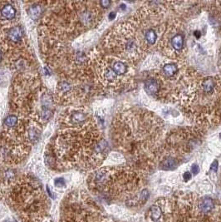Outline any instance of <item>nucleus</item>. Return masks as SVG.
I'll use <instances>...</instances> for the list:
<instances>
[{"label":"nucleus","instance_id":"nucleus-1","mask_svg":"<svg viewBox=\"0 0 221 222\" xmlns=\"http://www.w3.org/2000/svg\"><path fill=\"white\" fill-rule=\"evenodd\" d=\"M145 88L146 91L151 95L158 94L161 90V84L159 82V80L151 77V78L146 79L145 81Z\"/></svg>","mask_w":221,"mask_h":222},{"label":"nucleus","instance_id":"nucleus-2","mask_svg":"<svg viewBox=\"0 0 221 222\" xmlns=\"http://www.w3.org/2000/svg\"><path fill=\"white\" fill-rule=\"evenodd\" d=\"M170 43L172 47V49L176 52L181 51L185 45V38L182 34H176L171 37L170 39Z\"/></svg>","mask_w":221,"mask_h":222},{"label":"nucleus","instance_id":"nucleus-3","mask_svg":"<svg viewBox=\"0 0 221 222\" xmlns=\"http://www.w3.org/2000/svg\"><path fill=\"white\" fill-rule=\"evenodd\" d=\"M23 35V30L20 26H16L10 28L8 32V38L13 42H18L21 41Z\"/></svg>","mask_w":221,"mask_h":222},{"label":"nucleus","instance_id":"nucleus-4","mask_svg":"<svg viewBox=\"0 0 221 222\" xmlns=\"http://www.w3.org/2000/svg\"><path fill=\"white\" fill-rule=\"evenodd\" d=\"M0 14L1 16L5 20H13L16 16V9H14V7L9 3H6L2 7V9L0 10Z\"/></svg>","mask_w":221,"mask_h":222},{"label":"nucleus","instance_id":"nucleus-5","mask_svg":"<svg viewBox=\"0 0 221 222\" xmlns=\"http://www.w3.org/2000/svg\"><path fill=\"white\" fill-rule=\"evenodd\" d=\"M101 77L106 83H114L118 80L117 75L113 72L112 68L109 67H106L102 70Z\"/></svg>","mask_w":221,"mask_h":222},{"label":"nucleus","instance_id":"nucleus-6","mask_svg":"<svg viewBox=\"0 0 221 222\" xmlns=\"http://www.w3.org/2000/svg\"><path fill=\"white\" fill-rule=\"evenodd\" d=\"M112 69L117 76H123L128 72V68L122 61H115L112 65Z\"/></svg>","mask_w":221,"mask_h":222},{"label":"nucleus","instance_id":"nucleus-7","mask_svg":"<svg viewBox=\"0 0 221 222\" xmlns=\"http://www.w3.org/2000/svg\"><path fill=\"white\" fill-rule=\"evenodd\" d=\"M178 67L176 64L170 62L163 66L162 68V73L165 77H171L175 76L177 73H178Z\"/></svg>","mask_w":221,"mask_h":222},{"label":"nucleus","instance_id":"nucleus-8","mask_svg":"<svg viewBox=\"0 0 221 222\" xmlns=\"http://www.w3.org/2000/svg\"><path fill=\"white\" fill-rule=\"evenodd\" d=\"M144 38L148 45H154L157 40V34L153 28H148L144 34Z\"/></svg>","mask_w":221,"mask_h":222},{"label":"nucleus","instance_id":"nucleus-9","mask_svg":"<svg viewBox=\"0 0 221 222\" xmlns=\"http://www.w3.org/2000/svg\"><path fill=\"white\" fill-rule=\"evenodd\" d=\"M86 115L81 112H75L71 116V122L74 125H79L86 121Z\"/></svg>","mask_w":221,"mask_h":222},{"label":"nucleus","instance_id":"nucleus-10","mask_svg":"<svg viewBox=\"0 0 221 222\" xmlns=\"http://www.w3.org/2000/svg\"><path fill=\"white\" fill-rule=\"evenodd\" d=\"M42 13V7L37 4H34L28 9V14L34 20H37Z\"/></svg>","mask_w":221,"mask_h":222},{"label":"nucleus","instance_id":"nucleus-11","mask_svg":"<svg viewBox=\"0 0 221 222\" xmlns=\"http://www.w3.org/2000/svg\"><path fill=\"white\" fill-rule=\"evenodd\" d=\"M214 202L211 199H205L203 200V202L201 203L200 205V208H201L202 212L204 213H208L210 211H212V209L214 208Z\"/></svg>","mask_w":221,"mask_h":222},{"label":"nucleus","instance_id":"nucleus-12","mask_svg":"<svg viewBox=\"0 0 221 222\" xmlns=\"http://www.w3.org/2000/svg\"><path fill=\"white\" fill-rule=\"evenodd\" d=\"M18 123V117L15 115H9L6 117L4 124L7 127L12 128V127H15Z\"/></svg>","mask_w":221,"mask_h":222},{"label":"nucleus","instance_id":"nucleus-13","mask_svg":"<svg viewBox=\"0 0 221 222\" xmlns=\"http://www.w3.org/2000/svg\"><path fill=\"white\" fill-rule=\"evenodd\" d=\"M151 216L153 220H157L161 216V211L158 206H152L151 209Z\"/></svg>","mask_w":221,"mask_h":222},{"label":"nucleus","instance_id":"nucleus-14","mask_svg":"<svg viewBox=\"0 0 221 222\" xmlns=\"http://www.w3.org/2000/svg\"><path fill=\"white\" fill-rule=\"evenodd\" d=\"M162 166L165 169H167V170L174 168V167H176V161L172 158H167V159L163 161Z\"/></svg>","mask_w":221,"mask_h":222},{"label":"nucleus","instance_id":"nucleus-15","mask_svg":"<svg viewBox=\"0 0 221 222\" xmlns=\"http://www.w3.org/2000/svg\"><path fill=\"white\" fill-rule=\"evenodd\" d=\"M149 198V191H147V190H143L142 191H141V193H140V201L143 203H145L148 200Z\"/></svg>","mask_w":221,"mask_h":222},{"label":"nucleus","instance_id":"nucleus-16","mask_svg":"<svg viewBox=\"0 0 221 222\" xmlns=\"http://www.w3.org/2000/svg\"><path fill=\"white\" fill-rule=\"evenodd\" d=\"M14 176H15V173H14V171H12V170H8V171L4 173V178H5V180H13Z\"/></svg>","mask_w":221,"mask_h":222},{"label":"nucleus","instance_id":"nucleus-17","mask_svg":"<svg viewBox=\"0 0 221 222\" xmlns=\"http://www.w3.org/2000/svg\"><path fill=\"white\" fill-rule=\"evenodd\" d=\"M55 186L57 187H63L65 186V181L63 178H57L55 180Z\"/></svg>","mask_w":221,"mask_h":222},{"label":"nucleus","instance_id":"nucleus-18","mask_svg":"<svg viewBox=\"0 0 221 222\" xmlns=\"http://www.w3.org/2000/svg\"><path fill=\"white\" fill-rule=\"evenodd\" d=\"M199 166H197V165H193V166H192L191 172H192V173H193L194 175L198 174V173H199Z\"/></svg>","mask_w":221,"mask_h":222},{"label":"nucleus","instance_id":"nucleus-19","mask_svg":"<svg viewBox=\"0 0 221 222\" xmlns=\"http://www.w3.org/2000/svg\"><path fill=\"white\" fill-rule=\"evenodd\" d=\"M183 178H184V180L185 181H188V180H190L191 179V174H190V172H185L183 175Z\"/></svg>","mask_w":221,"mask_h":222},{"label":"nucleus","instance_id":"nucleus-20","mask_svg":"<svg viewBox=\"0 0 221 222\" xmlns=\"http://www.w3.org/2000/svg\"><path fill=\"white\" fill-rule=\"evenodd\" d=\"M217 169H218V161H215L211 165V170H213L214 172H217Z\"/></svg>","mask_w":221,"mask_h":222},{"label":"nucleus","instance_id":"nucleus-21","mask_svg":"<svg viewBox=\"0 0 221 222\" xmlns=\"http://www.w3.org/2000/svg\"><path fill=\"white\" fill-rule=\"evenodd\" d=\"M100 4H101V7H103V8H107V7L111 4V2L107 1V0H106V1H101Z\"/></svg>","mask_w":221,"mask_h":222},{"label":"nucleus","instance_id":"nucleus-22","mask_svg":"<svg viewBox=\"0 0 221 222\" xmlns=\"http://www.w3.org/2000/svg\"><path fill=\"white\" fill-rule=\"evenodd\" d=\"M115 18H116V14L114 13V12H112V13L109 14V19L112 20V19H114Z\"/></svg>","mask_w":221,"mask_h":222},{"label":"nucleus","instance_id":"nucleus-23","mask_svg":"<svg viewBox=\"0 0 221 222\" xmlns=\"http://www.w3.org/2000/svg\"><path fill=\"white\" fill-rule=\"evenodd\" d=\"M200 35H201V34H200V32L199 31H195V36L197 38H199V37H200Z\"/></svg>","mask_w":221,"mask_h":222},{"label":"nucleus","instance_id":"nucleus-24","mask_svg":"<svg viewBox=\"0 0 221 222\" xmlns=\"http://www.w3.org/2000/svg\"><path fill=\"white\" fill-rule=\"evenodd\" d=\"M2 60V53H1V51H0V61Z\"/></svg>","mask_w":221,"mask_h":222},{"label":"nucleus","instance_id":"nucleus-25","mask_svg":"<svg viewBox=\"0 0 221 222\" xmlns=\"http://www.w3.org/2000/svg\"><path fill=\"white\" fill-rule=\"evenodd\" d=\"M219 137H220V138H221V133H220V135H219Z\"/></svg>","mask_w":221,"mask_h":222}]
</instances>
